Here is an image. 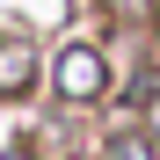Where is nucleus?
<instances>
[{"instance_id": "20e7f679", "label": "nucleus", "mask_w": 160, "mask_h": 160, "mask_svg": "<svg viewBox=\"0 0 160 160\" xmlns=\"http://www.w3.org/2000/svg\"><path fill=\"white\" fill-rule=\"evenodd\" d=\"M109 8H117V15H124V22H138V15H146V8H153V0H109Z\"/></svg>"}, {"instance_id": "7ed1b4c3", "label": "nucleus", "mask_w": 160, "mask_h": 160, "mask_svg": "<svg viewBox=\"0 0 160 160\" xmlns=\"http://www.w3.org/2000/svg\"><path fill=\"white\" fill-rule=\"evenodd\" d=\"M109 160H153V138L146 131H124V138H109Z\"/></svg>"}, {"instance_id": "f03ea898", "label": "nucleus", "mask_w": 160, "mask_h": 160, "mask_svg": "<svg viewBox=\"0 0 160 160\" xmlns=\"http://www.w3.org/2000/svg\"><path fill=\"white\" fill-rule=\"evenodd\" d=\"M37 88V51H29V37H0V95H29Z\"/></svg>"}, {"instance_id": "f257e3e1", "label": "nucleus", "mask_w": 160, "mask_h": 160, "mask_svg": "<svg viewBox=\"0 0 160 160\" xmlns=\"http://www.w3.org/2000/svg\"><path fill=\"white\" fill-rule=\"evenodd\" d=\"M51 80H58L66 102H95L102 88H109V73H102V51H95V44H66L58 66H51Z\"/></svg>"}, {"instance_id": "39448f33", "label": "nucleus", "mask_w": 160, "mask_h": 160, "mask_svg": "<svg viewBox=\"0 0 160 160\" xmlns=\"http://www.w3.org/2000/svg\"><path fill=\"white\" fill-rule=\"evenodd\" d=\"M0 160H29V153H22V146H15V153H0Z\"/></svg>"}]
</instances>
